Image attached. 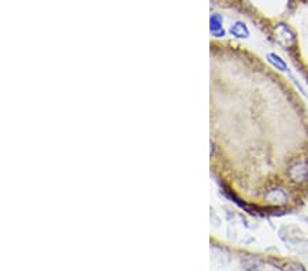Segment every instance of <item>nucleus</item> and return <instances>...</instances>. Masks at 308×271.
Wrapping results in <instances>:
<instances>
[{
  "label": "nucleus",
  "instance_id": "423d86ee",
  "mask_svg": "<svg viewBox=\"0 0 308 271\" xmlns=\"http://www.w3.org/2000/svg\"><path fill=\"white\" fill-rule=\"evenodd\" d=\"M267 60H269V63H271L277 70H279V72H286V70H288L286 62H285L281 56H278L277 53H267Z\"/></svg>",
  "mask_w": 308,
  "mask_h": 271
},
{
  "label": "nucleus",
  "instance_id": "0eeeda50",
  "mask_svg": "<svg viewBox=\"0 0 308 271\" xmlns=\"http://www.w3.org/2000/svg\"><path fill=\"white\" fill-rule=\"evenodd\" d=\"M279 268H281V271H305V268L296 261H286Z\"/></svg>",
  "mask_w": 308,
  "mask_h": 271
},
{
  "label": "nucleus",
  "instance_id": "f257e3e1",
  "mask_svg": "<svg viewBox=\"0 0 308 271\" xmlns=\"http://www.w3.org/2000/svg\"><path fill=\"white\" fill-rule=\"evenodd\" d=\"M289 179L294 184H303L308 178V163L304 160L294 162L293 165L289 166L288 169Z\"/></svg>",
  "mask_w": 308,
  "mask_h": 271
},
{
  "label": "nucleus",
  "instance_id": "20e7f679",
  "mask_svg": "<svg viewBox=\"0 0 308 271\" xmlns=\"http://www.w3.org/2000/svg\"><path fill=\"white\" fill-rule=\"evenodd\" d=\"M222 22H223V21H222V17H220V15H211L210 30L211 34H212L214 37H223V36H225V30L222 28Z\"/></svg>",
  "mask_w": 308,
  "mask_h": 271
},
{
  "label": "nucleus",
  "instance_id": "39448f33",
  "mask_svg": "<svg viewBox=\"0 0 308 271\" xmlns=\"http://www.w3.org/2000/svg\"><path fill=\"white\" fill-rule=\"evenodd\" d=\"M230 33L233 34L235 37H237V39H247V37L250 36V30L247 28V25L237 21V22H235V24L232 25Z\"/></svg>",
  "mask_w": 308,
  "mask_h": 271
},
{
  "label": "nucleus",
  "instance_id": "f03ea898",
  "mask_svg": "<svg viewBox=\"0 0 308 271\" xmlns=\"http://www.w3.org/2000/svg\"><path fill=\"white\" fill-rule=\"evenodd\" d=\"M264 201L271 206H282L288 201V193L282 188H271L264 194Z\"/></svg>",
  "mask_w": 308,
  "mask_h": 271
},
{
  "label": "nucleus",
  "instance_id": "7ed1b4c3",
  "mask_svg": "<svg viewBox=\"0 0 308 271\" xmlns=\"http://www.w3.org/2000/svg\"><path fill=\"white\" fill-rule=\"evenodd\" d=\"M241 266L244 271H262L263 270V263L255 256H244L241 259Z\"/></svg>",
  "mask_w": 308,
  "mask_h": 271
}]
</instances>
